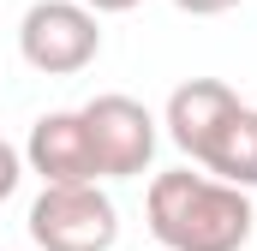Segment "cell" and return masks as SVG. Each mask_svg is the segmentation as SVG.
<instances>
[{
	"mask_svg": "<svg viewBox=\"0 0 257 251\" xmlns=\"http://www.w3.org/2000/svg\"><path fill=\"white\" fill-rule=\"evenodd\" d=\"M90 12H132V6H144V0H84Z\"/></svg>",
	"mask_w": 257,
	"mask_h": 251,
	"instance_id": "30bf717a",
	"label": "cell"
},
{
	"mask_svg": "<svg viewBox=\"0 0 257 251\" xmlns=\"http://www.w3.org/2000/svg\"><path fill=\"white\" fill-rule=\"evenodd\" d=\"M24 162L30 174H42V186H78V180H102L96 174V150H90V132L78 108H54L30 126V144H24Z\"/></svg>",
	"mask_w": 257,
	"mask_h": 251,
	"instance_id": "5b68a950",
	"label": "cell"
},
{
	"mask_svg": "<svg viewBox=\"0 0 257 251\" xmlns=\"http://www.w3.org/2000/svg\"><path fill=\"white\" fill-rule=\"evenodd\" d=\"M78 114H84V132H90V150H96V174L102 180H138L156 162V114L144 102L108 90V96L84 102Z\"/></svg>",
	"mask_w": 257,
	"mask_h": 251,
	"instance_id": "277c9868",
	"label": "cell"
},
{
	"mask_svg": "<svg viewBox=\"0 0 257 251\" xmlns=\"http://www.w3.org/2000/svg\"><path fill=\"white\" fill-rule=\"evenodd\" d=\"M30 239L36 251H114L120 209L96 180L42 186V197L30 203Z\"/></svg>",
	"mask_w": 257,
	"mask_h": 251,
	"instance_id": "7a4b0ae2",
	"label": "cell"
},
{
	"mask_svg": "<svg viewBox=\"0 0 257 251\" xmlns=\"http://www.w3.org/2000/svg\"><path fill=\"white\" fill-rule=\"evenodd\" d=\"M102 12H90L84 0H36L18 18V54L42 78H72L102 54Z\"/></svg>",
	"mask_w": 257,
	"mask_h": 251,
	"instance_id": "3957f363",
	"label": "cell"
},
{
	"mask_svg": "<svg viewBox=\"0 0 257 251\" xmlns=\"http://www.w3.org/2000/svg\"><path fill=\"white\" fill-rule=\"evenodd\" d=\"M18 180H24V156H18V150H12V144L0 138V203H6L12 191H18Z\"/></svg>",
	"mask_w": 257,
	"mask_h": 251,
	"instance_id": "ba28073f",
	"label": "cell"
},
{
	"mask_svg": "<svg viewBox=\"0 0 257 251\" xmlns=\"http://www.w3.org/2000/svg\"><path fill=\"white\" fill-rule=\"evenodd\" d=\"M239 108V96L221 84V78H186L174 96H168V114H162V126H168V138L186 150V156H203V144L215 138V126L227 120Z\"/></svg>",
	"mask_w": 257,
	"mask_h": 251,
	"instance_id": "8992f818",
	"label": "cell"
},
{
	"mask_svg": "<svg viewBox=\"0 0 257 251\" xmlns=\"http://www.w3.org/2000/svg\"><path fill=\"white\" fill-rule=\"evenodd\" d=\"M180 12H192V18H221V12H233L239 0H174Z\"/></svg>",
	"mask_w": 257,
	"mask_h": 251,
	"instance_id": "9c48e42d",
	"label": "cell"
},
{
	"mask_svg": "<svg viewBox=\"0 0 257 251\" xmlns=\"http://www.w3.org/2000/svg\"><path fill=\"white\" fill-rule=\"evenodd\" d=\"M197 168L215 174V180H227V186H239V191H251L257 186V108L239 102L227 120L215 126V138L203 144Z\"/></svg>",
	"mask_w": 257,
	"mask_h": 251,
	"instance_id": "52a82bcc",
	"label": "cell"
},
{
	"mask_svg": "<svg viewBox=\"0 0 257 251\" xmlns=\"http://www.w3.org/2000/svg\"><path fill=\"white\" fill-rule=\"evenodd\" d=\"M251 221V197L215 174L174 168L150 180V233L162 251H245Z\"/></svg>",
	"mask_w": 257,
	"mask_h": 251,
	"instance_id": "6da1fadb",
	"label": "cell"
}]
</instances>
